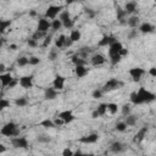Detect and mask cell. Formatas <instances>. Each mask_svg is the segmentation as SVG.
<instances>
[{
    "mask_svg": "<svg viewBox=\"0 0 156 156\" xmlns=\"http://www.w3.org/2000/svg\"><path fill=\"white\" fill-rule=\"evenodd\" d=\"M136 94H138V96H139L141 104H144V102L147 104V102H151V101H154V100L156 99V95H155L154 93L146 90L144 87H140L139 90L136 91Z\"/></svg>",
    "mask_w": 156,
    "mask_h": 156,
    "instance_id": "cell-1",
    "label": "cell"
},
{
    "mask_svg": "<svg viewBox=\"0 0 156 156\" xmlns=\"http://www.w3.org/2000/svg\"><path fill=\"white\" fill-rule=\"evenodd\" d=\"M1 134L2 135H6V136H16L20 134V130L17 129V126L13 123V122H9L6 123L2 128H1Z\"/></svg>",
    "mask_w": 156,
    "mask_h": 156,
    "instance_id": "cell-2",
    "label": "cell"
},
{
    "mask_svg": "<svg viewBox=\"0 0 156 156\" xmlns=\"http://www.w3.org/2000/svg\"><path fill=\"white\" fill-rule=\"evenodd\" d=\"M122 85V83L118 80V79H116V78H111V79H108L105 84H104V87H102V91H112V90H116V89H118L119 87Z\"/></svg>",
    "mask_w": 156,
    "mask_h": 156,
    "instance_id": "cell-3",
    "label": "cell"
},
{
    "mask_svg": "<svg viewBox=\"0 0 156 156\" xmlns=\"http://www.w3.org/2000/svg\"><path fill=\"white\" fill-rule=\"evenodd\" d=\"M11 144L13 147L16 149H27L28 147V141L24 136H17V138H13L11 140Z\"/></svg>",
    "mask_w": 156,
    "mask_h": 156,
    "instance_id": "cell-4",
    "label": "cell"
},
{
    "mask_svg": "<svg viewBox=\"0 0 156 156\" xmlns=\"http://www.w3.org/2000/svg\"><path fill=\"white\" fill-rule=\"evenodd\" d=\"M60 11H61V6H54V5H51V6L48 7V10L45 12V17L54 21V20H56V16H57V13Z\"/></svg>",
    "mask_w": 156,
    "mask_h": 156,
    "instance_id": "cell-5",
    "label": "cell"
},
{
    "mask_svg": "<svg viewBox=\"0 0 156 156\" xmlns=\"http://www.w3.org/2000/svg\"><path fill=\"white\" fill-rule=\"evenodd\" d=\"M58 118H61L63 122H65V124H67V123H71L72 121H74V115L72 113V111L71 110H66V111H62V112H60L58 113V116H57Z\"/></svg>",
    "mask_w": 156,
    "mask_h": 156,
    "instance_id": "cell-6",
    "label": "cell"
},
{
    "mask_svg": "<svg viewBox=\"0 0 156 156\" xmlns=\"http://www.w3.org/2000/svg\"><path fill=\"white\" fill-rule=\"evenodd\" d=\"M144 73H145V71L143 68H140V67H133V68L129 69V74L133 78L134 82H139Z\"/></svg>",
    "mask_w": 156,
    "mask_h": 156,
    "instance_id": "cell-7",
    "label": "cell"
},
{
    "mask_svg": "<svg viewBox=\"0 0 156 156\" xmlns=\"http://www.w3.org/2000/svg\"><path fill=\"white\" fill-rule=\"evenodd\" d=\"M108 48H110V49H108V55H110V57H111V56L118 55V54L122 51L123 45H122L119 41H115V43H112Z\"/></svg>",
    "mask_w": 156,
    "mask_h": 156,
    "instance_id": "cell-8",
    "label": "cell"
},
{
    "mask_svg": "<svg viewBox=\"0 0 156 156\" xmlns=\"http://www.w3.org/2000/svg\"><path fill=\"white\" fill-rule=\"evenodd\" d=\"M20 85L24 89H29L33 87V77L32 76H23L20 78Z\"/></svg>",
    "mask_w": 156,
    "mask_h": 156,
    "instance_id": "cell-9",
    "label": "cell"
},
{
    "mask_svg": "<svg viewBox=\"0 0 156 156\" xmlns=\"http://www.w3.org/2000/svg\"><path fill=\"white\" fill-rule=\"evenodd\" d=\"M52 85H54V88L56 90H62L63 87H65V77L57 74L55 77V79H54V82H52Z\"/></svg>",
    "mask_w": 156,
    "mask_h": 156,
    "instance_id": "cell-10",
    "label": "cell"
},
{
    "mask_svg": "<svg viewBox=\"0 0 156 156\" xmlns=\"http://www.w3.org/2000/svg\"><path fill=\"white\" fill-rule=\"evenodd\" d=\"M146 132H147V128L146 127H143V128H140L138 132H136V134H135V136H134V139H133V141L134 143H141L143 140H144V138L146 136Z\"/></svg>",
    "mask_w": 156,
    "mask_h": 156,
    "instance_id": "cell-11",
    "label": "cell"
},
{
    "mask_svg": "<svg viewBox=\"0 0 156 156\" xmlns=\"http://www.w3.org/2000/svg\"><path fill=\"white\" fill-rule=\"evenodd\" d=\"M98 139H99V135L95 134V133H93V134H89L87 136H82L79 139V141L80 143H84V144H94V143L98 141Z\"/></svg>",
    "mask_w": 156,
    "mask_h": 156,
    "instance_id": "cell-12",
    "label": "cell"
},
{
    "mask_svg": "<svg viewBox=\"0 0 156 156\" xmlns=\"http://www.w3.org/2000/svg\"><path fill=\"white\" fill-rule=\"evenodd\" d=\"M50 27H51V23H50L46 18H40V20H39V22H38V30L46 33V30H48Z\"/></svg>",
    "mask_w": 156,
    "mask_h": 156,
    "instance_id": "cell-13",
    "label": "cell"
},
{
    "mask_svg": "<svg viewBox=\"0 0 156 156\" xmlns=\"http://www.w3.org/2000/svg\"><path fill=\"white\" fill-rule=\"evenodd\" d=\"M0 80H1L2 88H5V87H9V84L13 80V78H12V76L10 73H1L0 74Z\"/></svg>",
    "mask_w": 156,
    "mask_h": 156,
    "instance_id": "cell-14",
    "label": "cell"
},
{
    "mask_svg": "<svg viewBox=\"0 0 156 156\" xmlns=\"http://www.w3.org/2000/svg\"><path fill=\"white\" fill-rule=\"evenodd\" d=\"M115 41H116L115 37H112V35H104L102 39L99 41V46H107V45L110 46Z\"/></svg>",
    "mask_w": 156,
    "mask_h": 156,
    "instance_id": "cell-15",
    "label": "cell"
},
{
    "mask_svg": "<svg viewBox=\"0 0 156 156\" xmlns=\"http://www.w3.org/2000/svg\"><path fill=\"white\" fill-rule=\"evenodd\" d=\"M56 96H57V90L55 88H46L45 89L44 98L46 100H54V99H56Z\"/></svg>",
    "mask_w": 156,
    "mask_h": 156,
    "instance_id": "cell-16",
    "label": "cell"
},
{
    "mask_svg": "<svg viewBox=\"0 0 156 156\" xmlns=\"http://www.w3.org/2000/svg\"><path fill=\"white\" fill-rule=\"evenodd\" d=\"M102 63H105V57L101 54H96L91 57V65L93 66H101Z\"/></svg>",
    "mask_w": 156,
    "mask_h": 156,
    "instance_id": "cell-17",
    "label": "cell"
},
{
    "mask_svg": "<svg viewBox=\"0 0 156 156\" xmlns=\"http://www.w3.org/2000/svg\"><path fill=\"white\" fill-rule=\"evenodd\" d=\"M74 72H76V76L78 78H82V77H84V76L88 74V68L85 66H76Z\"/></svg>",
    "mask_w": 156,
    "mask_h": 156,
    "instance_id": "cell-18",
    "label": "cell"
},
{
    "mask_svg": "<svg viewBox=\"0 0 156 156\" xmlns=\"http://www.w3.org/2000/svg\"><path fill=\"white\" fill-rule=\"evenodd\" d=\"M124 149H126L124 145L122 143H119V141H115V143L111 144V151L112 152H116V154L117 152H122Z\"/></svg>",
    "mask_w": 156,
    "mask_h": 156,
    "instance_id": "cell-19",
    "label": "cell"
},
{
    "mask_svg": "<svg viewBox=\"0 0 156 156\" xmlns=\"http://www.w3.org/2000/svg\"><path fill=\"white\" fill-rule=\"evenodd\" d=\"M124 10H126L127 13H133V12H135V11H136V2H134V1L127 2Z\"/></svg>",
    "mask_w": 156,
    "mask_h": 156,
    "instance_id": "cell-20",
    "label": "cell"
},
{
    "mask_svg": "<svg viewBox=\"0 0 156 156\" xmlns=\"http://www.w3.org/2000/svg\"><path fill=\"white\" fill-rule=\"evenodd\" d=\"M139 30L141 33H151L154 30V26H151L150 23H143V24H140Z\"/></svg>",
    "mask_w": 156,
    "mask_h": 156,
    "instance_id": "cell-21",
    "label": "cell"
},
{
    "mask_svg": "<svg viewBox=\"0 0 156 156\" xmlns=\"http://www.w3.org/2000/svg\"><path fill=\"white\" fill-rule=\"evenodd\" d=\"M66 38H67V37H65L63 34H61V35H60V37L56 39V41H55V45H56V48H58V49H61V48H65Z\"/></svg>",
    "mask_w": 156,
    "mask_h": 156,
    "instance_id": "cell-22",
    "label": "cell"
},
{
    "mask_svg": "<svg viewBox=\"0 0 156 156\" xmlns=\"http://www.w3.org/2000/svg\"><path fill=\"white\" fill-rule=\"evenodd\" d=\"M127 23H128L129 27L135 28V27L138 26V23H139V18H138L136 16H132V17H129V18L127 20Z\"/></svg>",
    "mask_w": 156,
    "mask_h": 156,
    "instance_id": "cell-23",
    "label": "cell"
},
{
    "mask_svg": "<svg viewBox=\"0 0 156 156\" xmlns=\"http://www.w3.org/2000/svg\"><path fill=\"white\" fill-rule=\"evenodd\" d=\"M127 16V12L126 10H122V9H117V20L121 22V23H124V17Z\"/></svg>",
    "mask_w": 156,
    "mask_h": 156,
    "instance_id": "cell-24",
    "label": "cell"
},
{
    "mask_svg": "<svg viewBox=\"0 0 156 156\" xmlns=\"http://www.w3.org/2000/svg\"><path fill=\"white\" fill-rule=\"evenodd\" d=\"M58 20H60L62 23L66 22V21H68V20H71L69 12H68V11H61V12H60V16H58Z\"/></svg>",
    "mask_w": 156,
    "mask_h": 156,
    "instance_id": "cell-25",
    "label": "cell"
},
{
    "mask_svg": "<svg viewBox=\"0 0 156 156\" xmlns=\"http://www.w3.org/2000/svg\"><path fill=\"white\" fill-rule=\"evenodd\" d=\"M40 126L44 127V128H55L56 127L55 123H54V121H51V119H44V121H41L40 122Z\"/></svg>",
    "mask_w": 156,
    "mask_h": 156,
    "instance_id": "cell-26",
    "label": "cell"
},
{
    "mask_svg": "<svg viewBox=\"0 0 156 156\" xmlns=\"http://www.w3.org/2000/svg\"><path fill=\"white\" fill-rule=\"evenodd\" d=\"M80 35H82V34H80V32L74 29V30H72V32H71L69 38H71V39H72V41L74 43V41H78V40L80 39Z\"/></svg>",
    "mask_w": 156,
    "mask_h": 156,
    "instance_id": "cell-27",
    "label": "cell"
},
{
    "mask_svg": "<svg viewBox=\"0 0 156 156\" xmlns=\"http://www.w3.org/2000/svg\"><path fill=\"white\" fill-rule=\"evenodd\" d=\"M72 58V62L76 65V66H84L85 65V60H83V58H80V57H78V56H72L71 57Z\"/></svg>",
    "mask_w": 156,
    "mask_h": 156,
    "instance_id": "cell-28",
    "label": "cell"
},
{
    "mask_svg": "<svg viewBox=\"0 0 156 156\" xmlns=\"http://www.w3.org/2000/svg\"><path fill=\"white\" fill-rule=\"evenodd\" d=\"M129 98H130V101H132L134 105H140V104H141V101H140V99H139L136 91H133V93L129 95Z\"/></svg>",
    "mask_w": 156,
    "mask_h": 156,
    "instance_id": "cell-29",
    "label": "cell"
},
{
    "mask_svg": "<svg viewBox=\"0 0 156 156\" xmlns=\"http://www.w3.org/2000/svg\"><path fill=\"white\" fill-rule=\"evenodd\" d=\"M117 110H118V106H117V104H113V102H110V104H107V111H108L111 115H115V113H117Z\"/></svg>",
    "mask_w": 156,
    "mask_h": 156,
    "instance_id": "cell-30",
    "label": "cell"
},
{
    "mask_svg": "<svg viewBox=\"0 0 156 156\" xmlns=\"http://www.w3.org/2000/svg\"><path fill=\"white\" fill-rule=\"evenodd\" d=\"M96 111H98L99 116H104V115L106 113V111H107V104H100V105L98 106Z\"/></svg>",
    "mask_w": 156,
    "mask_h": 156,
    "instance_id": "cell-31",
    "label": "cell"
},
{
    "mask_svg": "<svg viewBox=\"0 0 156 156\" xmlns=\"http://www.w3.org/2000/svg\"><path fill=\"white\" fill-rule=\"evenodd\" d=\"M127 126H134L136 123V117L133 116V115H129L126 117V122H124Z\"/></svg>",
    "mask_w": 156,
    "mask_h": 156,
    "instance_id": "cell-32",
    "label": "cell"
},
{
    "mask_svg": "<svg viewBox=\"0 0 156 156\" xmlns=\"http://www.w3.org/2000/svg\"><path fill=\"white\" fill-rule=\"evenodd\" d=\"M10 24H11V21L1 20V21H0V32H1V33H4V32L6 30V28H7V27H10Z\"/></svg>",
    "mask_w": 156,
    "mask_h": 156,
    "instance_id": "cell-33",
    "label": "cell"
},
{
    "mask_svg": "<svg viewBox=\"0 0 156 156\" xmlns=\"http://www.w3.org/2000/svg\"><path fill=\"white\" fill-rule=\"evenodd\" d=\"M15 104H16V106H18V107H23V106H26V105L28 104V101H27L26 98H18V99L15 100Z\"/></svg>",
    "mask_w": 156,
    "mask_h": 156,
    "instance_id": "cell-34",
    "label": "cell"
},
{
    "mask_svg": "<svg viewBox=\"0 0 156 156\" xmlns=\"http://www.w3.org/2000/svg\"><path fill=\"white\" fill-rule=\"evenodd\" d=\"M61 27H62V22H61L60 20H54V21L51 22V28H52L54 30H58Z\"/></svg>",
    "mask_w": 156,
    "mask_h": 156,
    "instance_id": "cell-35",
    "label": "cell"
},
{
    "mask_svg": "<svg viewBox=\"0 0 156 156\" xmlns=\"http://www.w3.org/2000/svg\"><path fill=\"white\" fill-rule=\"evenodd\" d=\"M28 63H29V58L26 57V56H22V57H20V58L17 60V65L21 66V67H23V66H26V65H28Z\"/></svg>",
    "mask_w": 156,
    "mask_h": 156,
    "instance_id": "cell-36",
    "label": "cell"
},
{
    "mask_svg": "<svg viewBox=\"0 0 156 156\" xmlns=\"http://www.w3.org/2000/svg\"><path fill=\"white\" fill-rule=\"evenodd\" d=\"M45 34L46 33H44V32H40V30H38L37 29V32L33 34V37H32V39H34V40H38V39H41L43 37H45Z\"/></svg>",
    "mask_w": 156,
    "mask_h": 156,
    "instance_id": "cell-37",
    "label": "cell"
},
{
    "mask_svg": "<svg viewBox=\"0 0 156 156\" xmlns=\"http://www.w3.org/2000/svg\"><path fill=\"white\" fill-rule=\"evenodd\" d=\"M122 115L126 116V117L130 115V107H129V105H123L122 106Z\"/></svg>",
    "mask_w": 156,
    "mask_h": 156,
    "instance_id": "cell-38",
    "label": "cell"
},
{
    "mask_svg": "<svg viewBox=\"0 0 156 156\" xmlns=\"http://www.w3.org/2000/svg\"><path fill=\"white\" fill-rule=\"evenodd\" d=\"M126 128H127V124H126L124 122H118V123L116 124V129H117L118 132H124Z\"/></svg>",
    "mask_w": 156,
    "mask_h": 156,
    "instance_id": "cell-39",
    "label": "cell"
},
{
    "mask_svg": "<svg viewBox=\"0 0 156 156\" xmlns=\"http://www.w3.org/2000/svg\"><path fill=\"white\" fill-rule=\"evenodd\" d=\"M110 58H111V63H112V65H117V63H118V62L121 61V58H122V56H121V55L118 54V55H115V56H111Z\"/></svg>",
    "mask_w": 156,
    "mask_h": 156,
    "instance_id": "cell-40",
    "label": "cell"
},
{
    "mask_svg": "<svg viewBox=\"0 0 156 156\" xmlns=\"http://www.w3.org/2000/svg\"><path fill=\"white\" fill-rule=\"evenodd\" d=\"M9 106H10V102H9L7 100H5L4 98L0 99V108H1V110L6 108V107H9Z\"/></svg>",
    "mask_w": 156,
    "mask_h": 156,
    "instance_id": "cell-41",
    "label": "cell"
},
{
    "mask_svg": "<svg viewBox=\"0 0 156 156\" xmlns=\"http://www.w3.org/2000/svg\"><path fill=\"white\" fill-rule=\"evenodd\" d=\"M48 57H49V60H50V61H54V60L57 57V52H56V49H52V50L49 52V56H48Z\"/></svg>",
    "mask_w": 156,
    "mask_h": 156,
    "instance_id": "cell-42",
    "label": "cell"
},
{
    "mask_svg": "<svg viewBox=\"0 0 156 156\" xmlns=\"http://www.w3.org/2000/svg\"><path fill=\"white\" fill-rule=\"evenodd\" d=\"M38 63H40V58H38V57H35V56L29 57V65L35 66V65H38Z\"/></svg>",
    "mask_w": 156,
    "mask_h": 156,
    "instance_id": "cell-43",
    "label": "cell"
},
{
    "mask_svg": "<svg viewBox=\"0 0 156 156\" xmlns=\"http://www.w3.org/2000/svg\"><path fill=\"white\" fill-rule=\"evenodd\" d=\"M102 90H100V89H96V90H94L93 91V98L94 99H100L101 96H102Z\"/></svg>",
    "mask_w": 156,
    "mask_h": 156,
    "instance_id": "cell-44",
    "label": "cell"
},
{
    "mask_svg": "<svg viewBox=\"0 0 156 156\" xmlns=\"http://www.w3.org/2000/svg\"><path fill=\"white\" fill-rule=\"evenodd\" d=\"M38 141L39 143H49L50 141V138L48 135H39L38 136Z\"/></svg>",
    "mask_w": 156,
    "mask_h": 156,
    "instance_id": "cell-45",
    "label": "cell"
},
{
    "mask_svg": "<svg viewBox=\"0 0 156 156\" xmlns=\"http://www.w3.org/2000/svg\"><path fill=\"white\" fill-rule=\"evenodd\" d=\"M73 154H74V152H72V150L68 149V147H66V149L62 151V156H73Z\"/></svg>",
    "mask_w": 156,
    "mask_h": 156,
    "instance_id": "cell-46",
    "label": "cell"
},
{
    "mask_svg": "<svg viewBox=\"0 0 156 156\" xmlns=\"http://www.w3.org/2000/svg\"><path fill=\"white\" fill-rule=\"evenodd\" d=\"M54 123H55V126H56V127H60V126L65 124V122H63L61 118H58V117H56V118L54 119Z\"/></svg>",
    "mask_w": 156,
    "mask_h": 156,
    "instance_id": "cell-47",
    "label": "cell"
},
{
    "mask_svg": "<svg viewBox=\"0 0 156 156\" xmlns=\"http://www.w3.org/2000/svg\"><path fill=\"white\" fill-rule=\"evenodd\" d=\"M62 26H63L65 28H71V27L73 26V21H72V20H68V21L63 22V23H62Z\"/></svg>",
    "mask_w": 156,
    "mask_h": 156,
    "instance_id": "cell-48",
    "label": "cell"
},
{
    "mask_svg": "<svg viewBox=\"0 0 156 156\" xmlns=\"http://www.w3.org/2000/svg\"><path fill=\"white\" fill-rule=\"evenodd\" d=\"M50 43H51V37L49 35V37H45V39H44V43H43V46H49L50 45Z\"/></svg>",
    "mask_w": 156,
    "mask_h": 156,
    "instance_id": "cell-49",
    "label": "cell"
},
{
    "mask_svg": "<svg viewBox=\"0 0 156 156\" xmlns=\"http://www.w3.org/2000/svg\"><path fill=\"white\" fill-rule=\"evenodd\" d=\"M28 45L32 46V48H35V46H38V43L34 39H28Z\"/></svg>",
    "mask_w": 156,
    "mask_h": 156,
    "instance_id": "cell-50",
    "label": "cell"
},
{
    "mask_svg": "<svg viewBox=\"0 0 156 156\" xmlns=\"http://www.w3.org/2000/svg\"><path fill=\"white\" fill-rule=\"evenodd\" d=\"M72 44H73L72 39H71L69 37H67V38H66V43H65V48H68V46H71Z\"/></svg>",
    "mask_w": 156,
    "mask_h": 156,
    "instance_id": "cell-51",
    "label": "cell"
},
{
    "mask_svg": "<svg viewBox=\"0 0 156 156\" xmlns=\"http://www.w3.org/2000/svg\"><path fill=\"white\" fill-rule=\"evenodd\" d=\"M149 73H150V76L156 77V67H151V68H150V71H149Z\"/></svg>",
    "mask_w": 156,
    "mask_h": 156,
    "instance_id": "cell-52",
    "label": "cell"
},
{
    "mask_svg": "<svg viewBox=\"0 0 156 156\" xmlns=\"http://www.w3.org/2000/svg\"><path fill=\"white\" fill-rule=\"evenodd\" d=\"M119 55H121V56H122V57H123V56H126V55H128V50H127V49H124V48H123V49H122V51H121V52H119Z\"/></svg>",
    "mask_w": 156,
    "mask_h": 156,
    "instance_id": "cell-53",
    "label": "cell"
},
{
    "mask_svg": "<svg viewBox=\"0 0 156 156\" xmlns=\"http://www.w3.org/2000/svg\"><path fill=\"white\" fill-rule=\"evenodd\" d=\"M85 12H87V15H89V17H94V12H93L90 9H87Z\"/></svg>",
    "mask_w": 156,
    "mask_h": 156,
    "instance_id": "cell-54",
    "label": "cell"
},
{
    "mask_svg": "<svg viewBox=\"0 0 156 156\" xmlns=\"http://www.w3.org/2000/svg\"><path fill=\"white\" fill-rule=\"evenodd\" d=\"M16 84H17V80H16V79H13V80H12V82H11V83L9 84V88L11 89V88H13V87H15Z\"/></svg>",
    "mask_w": 156,
    "mask_h": 156,
    "instance_id": "cell-55",
    "label": "cell"
},
{
    "mask_svg": "<svg viewBox=\"0 0 156 156\" xmlns=\"http://www.w3.org/2000/svg\"><path fill=\"white\" fill-rule=\"evenodd\" d=\"M91 117H93V118H98V117H99V113H98V111H96V110L91 113Z\"/></svg>",
    "mask_w": 156,
    "mask_h": 156,
    "instance_id": "cell-56",
    "label": "cell"
},
{
    "mask_svg": "<svg viewBox=\"0 0 156 156\" xmlns=\"http://www.w3.org/2000/svg\"><path fill=\"white\" fill-rule=\"evenodd\" d=\"M73 156H84V154H82L79 150H77V151L73 154Z\"/></svg>",
    "mask_w": 156,
    "mask_h": 156,
    "instance_id": "cell-57",
    "label": "cell"
},
{
    "mask_svg": "<svg viewBox=\"0 0 156 156\" xmlns=\"http://www.w3.org/2000/svg\"><path fill=\"white\" fill-rule=\"evenodd\" d=\"M9 48H10L11 50H16V49H17V45H16V44H11Z\"/></svg>",
    "mask_w": 156,
    "mask_h": 156,
    "instance_id": "cell-58",
    "label": "cell"
},
{
    "mask_svg": "<svg viewBox=\"0 0 156 156\" xmlns=\"http://www.w3.org/2000/svg\"><path fill=\"white\" fill-rule=\"evenodd\" d=\"M6 151V147L4 146V145H0V152L2 154V152H5Z\"/></svg>",
    "mask_w": 156,
    "mask_h": 156,
    "instance_id": "cell-59",
    "label": "cell"
},
{
    "mask_svg": "<svg viewBox=\"0 0 156 156\" xmlns=\"http://www.w3.org/2000/svg\"><path fill=\"white\" fill-rule=\"evenodd\" d=\"M0 71H1V72L5 71V65H4V63H0Z\"/></svg>",
    "mask_w": 156,
    "mask_h": 156,
    "instance_id": "cell-60",
    "label": "cell"
},
{
    "mask_svg": "<svg viewBox=\"0 0 156 156\" xmlns=\"http://www.w3.org/2000/svg\"><path fill=\"white\" fill-rule=\"evenodd\" d=\"M134 35H135V30H134V29H133V32H132V33H130V35H129V38H133V37H134Z\"/></svg>",
    "mask_w": 156,
    "mask_h": 156,
    "instance_id": "cell-61",
    "label": "cell"
},
{
    "mask_svg": "<svg viewBox=\"0 0 156 156\" xmlns=\"http://www.w3.org/2000/svg\"><path fill=\"white\" fill-rule=\"evenodd\" d=\"M30 16H35V11H30Z\"/></svg>",
    "mask_w": 156,
    "mask_h": 156,
    "instance_id": "cell-62",
    "label": "cell"
},
{
    "mask_svg": "<svg viewBox=\"0 0 156 156\" xmlns=\"http://www.w3.org/2000/svg\"><path fill=\"white\" fill-rule=\"evenodd\" d=\"M84 156H94L93 154H84Z\"/></svg>",
    "mask_w": 156,
    "mask_h": 156,
    "instance_id": "cell-63",
    "label": "cell"
},
{
    "mask_svg": "<svg viewBox=\"0 0 156 156\" xmlns=\"http://www.w3.org/2000/svg\"><path fill=\"white\" fill-rule=\"evenodd\" d=\"M141 156H146V155H141Z\"/></svg>",
    "mask_w": 156,
    "mask_h": 156,
    "instance_id": "cell-64",
    "label": "cell"
}]
</instances>
